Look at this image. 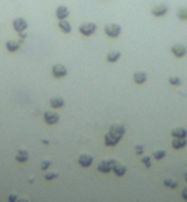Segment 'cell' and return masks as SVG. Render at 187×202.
<instances>
[{"label":"cell","mask_w":187,"mask_h":202,"mask_svg":"<svg viewBox=\"0 0 187 202\" xmlns=\"http://www.w3.org/2000/svg\"><path fill=\"white\" fill-rule=\"evenodd\" d=\"M43 118H45V122L48 125H54V123L59 122V115H57L54 110H48V112L43 113Z\"/></svg>","instance_id":"cell-2"},{"label":"cell","mask_w":187,"mask_h":202,"mask_svg":"<svg viewBox=\"0 0 187 202\" xmlns=\"http://www.w3.org/2000/svg\"><path fill=\"white\" fill-rule=\"evenodd\" d=\"M185 145H187V140L185 138H174V140H172V146H174L176 150H181Z\"/></svg>","instance_id":"cell-18"},{"label":"cell","mask_w":187,"mask_h":202,"mask_svg":"<svg viewBox=\"0 0 187 202\" xmlns=\"http://www.w3.org/2000/svg\"><path fill=\"white\" fill-rule=\"evenodd\" d=\"M185 179H187V174H185Z\"/></svg>","instance_id":"cell-33"},{"label":"cell","mask_w":187,"mask_h":202,"mask_svg":"<svg viewBox=\"0 0 187 202\" xmlns=\"http://www.w3.org/2000/svg\"><path fill=\"white\" fill-rule=\"evenodd\" d=\"M120 140H121V138H118V136L113 135L112 132H109V133L105 135V145H107V146H115Z\"/></svg>","instance_id":"cell-9"},{"label":"cell","mask_w":187,"mask_h":202,"mask_svg":"<svg viewBox=\"0 0 187 202\" xmlns=\"http://www.w3.org/2000/svg\"><path fill=\"white\" fill-rule=\"evenodd\" d=\"M164 156H166V151H163V150H156L154 153H153V158H154V160H163Z\"/></svg>","instance_id":"cell-23"},{"label":"cell","mask_w":187,"mask_h":202,"mask_svg":"<svg viewBox=\"0 0 187 202\" xmlns=\"http://www.w3.org/2000/svg\"><path fill=\"white\" fill-rule=\"evenodd\" d=\"M49 104H51L53 109H61V107H64V100L61 97H53L49 100Z\"/></svg>","instance_id":"cell-16"},{"label":"cell","mask_w":187,"mask_h":202,"mask_svg":"<svg viewBox=\"0 0 187 202\" xmlns=\"http://www.w3.org/2000/svg\"><path fill=\"white\" fill-rule=\"evenodd\" d=\"M172 136H174V138H185V136H187V130L177 127V128L172 130Z\"/></svg>","instance_id":"cell-15"},{"label":"cell","mask_w":187,"mask_h":202,"mask_svg":"<svg viewBox=\"0 0 187 202\" xmlns=\"http://www.w3.org/2000/svg\"><path fill=\"white\" fill-rule=\"evenodd\" d=\"M118 59H120V53L118 51H112V53L107 54V61H109V63H115Z\"/></svg>","instance_id":"cell-21"},{"label":"cell","mask_w":187,"mask_h":202,"mask_svg":"<svg viewBox=\"0 0 187 202\" xmlns=\"http://www.w3.org/2000/svg\"><path fill=\"white\" fill-rule=\"evenodd\" d=\"M94 163V158L90 156V155H87V153H82L81 156H79V164L81 166H84V168H89V166Z\"/></svg>","instance_id":"cell-8"},{"label":"cell","mask_w":187,"mask_h":202,"mask_svg":"<svg viewBox=\"0 0 187 202\" xmlns=\"http://www.w3.org/2000/svg\"><path fill=\"white\" fill-rule=\"evenodd\" d=\"M13 28L20 33V31H25L28 28V21L25 18H15V21H13Z\"/></svg>","instance_id":"cell-6"},{"label":"cell","mask_w":187,"mask_h":202,"mask_svg":"<svg viewBox=\"0 0 187 202\" xmlns=\"http://www.w3.org/2000/svg\"><path fill=\"white\" fill-rule=\"evenodd\" d=\"M171 51H172V54H174L176 57H184L187 54V48L184 45H174L171 48Z\"/></svg>","instance_id":"cell-5"},{"label":"cell","mask_w":187,"mask_h":202,"mask_svg":"<svg viewBox=\"0 0 187 202\" xmlns=\"http://www.w3.org/2000/svg\"><path fill=\"white\" fill-rule=\"evenodd\" d=\"M5 48L8 49L10 53H15V51H18L20 49V41H13V40H8L5 43Z\"/></svg>","instance_id":"cell-12"},{"label":"cell","mask_w":187,"mask_h":202,"mask_svg":"<svg viewBox=\"0 0 187 202\" xmlns=\"http://www.w3.org/2000/svg\"><path fill=\"white\" fill-rule=\"evenodd\" d=\"M59 28H61V31L62 33H71V23L69 21H66V20H59Z\"/></svg>","instance_id":"cell-19"},{"label":"cell","mask_w":187,"mask_h":202,"mask_svg":"<svg viewBox=\"0 0 187 202\" xmlns=\"http://www.w3.org/2000/svg\"><path fill=\"white\" fill-rule=\"evenodd\" d=\"M56 17H57V20H66L69 17V8L67 7H57Z\"/></svg>","instance_id":"cell-11"},{"label":"cell","mask_w":187,"mask_h":202,"mask_svg":"<svg viewBox=\"0 0 187 202\" xmlns=\"http://www.w3.org/2000/svg\"><path fill=\"white\" fill-rule=\"evenodd\" d=\"M110 132H112L113 135H117L118 138H121V136L125 135V127H123V125H112V127H110Z\"/></svg>","instance_id":"cell-13"},{"label":"cell","mask_w":187,"mask_h":202,"mask_svg":"<svg viewBox=\"0 0 187 202\" xmlns=\"http://www.w3.org/2000/svg\"><path fill=\"white\" fill-rule=\"evenodd\" d=\"M15 160H17V161H20V163H25V161L28 160V151H26V150H18V151H17Z\"/></svg>","instance_id":"cell-17"},{"label":"cell","mask_w":187,"mask_h":202,"mask_svg":"<svg viewBox=\"0 0 187 202\" xmlns=\"http://www.w3.org/2000/svg\"><path fill=\"white\" fill-rule=\"evenodd\" d=\"M112 169L115 171V174H117V176H123L125 172H126V168H125V166L121 164V163H117V161H115V164H113Z\"/></svg>","instance_id":"cell-14"},{"label":"cell","mask_w":187,"mask_h":202,"mask_svg":"<svg viewBox=\"0 0 187 202\" xmlns=\"http://www.w3.org/2000/svg\"><path fill=\"white\" fill-rule=\"evenodd\" d=\"M135 151H136V153H138V155H141V153H143V151H145V148H143V145H136V148H135Z\"/></svg>","instance_id":"cell-30"},{"label":"cell","mask_w":187,"mask_h":202,"mask_svg":"<svg viewBox=\"0 0 187 202\" xmlns=\"http://www.w3.org/2000/svg\"><path fill=\"white\" fill-rule=\"evenodd\" d=\"M95 30H97L95 23H84L79 28V31H81V35H84V36H90V35L95 33Z\"/></svg>","instance_id":"cell-3"},{"label":"cell","mask_w":187,"mask_h":202,"mask_svg":"<svg viewBox=\"0 0 187 202\" xmlns=\"http://www.w3.org/2000/svg\"><path fill=\"white\" fill-rule=\"evenodd\" d=\"M113 164H115V160L109 158V160H104L102 163H99L97 169H99V172H110L112 168H113Z\"/></svg>","instance_id":"cell-4"},{"label":"cell","mask_w":187,"mask_h":202,"mask_svg":"<svg viewBox=\"0 0 187 202\" xmlns=\"http://www.w3.org/2000/svg\"><path fill=\"white\" fill-rule=\"evenodd\" d=\"M49 166H51V161H49V160H45V161L41 163V169H48Z\"/></svg>","instance_id":"cell-28"},{"label":"cell","mask_w":187,"mask_h":202,"mask_svg":"<svg viewBox=\"0 0 187 202\" xmlns=\"http://www.w3.org/2000/svg\"><path fill=\"white\" fill-rule=\"evenodd\" d=\"M48 181H51V179H54V177H57V172H48V174L45 176Z\"/></svg>","instance_id":"cell-29"},{"label":"cell","mask_w":187,"mask_h":202,"mask_svg":"<svg viewBox=\"0 0 187 202\" xmlns=\"http://www.w3.org/2000/svg\"><path fill=\"white\" fill-rule=\"evenodd\" d=\"M169 84L171 85H181V79L179 77H169Z\"/></svg>","instance_id":"cell-25"},{"label":"cell","mask_w":187,"mask_h":202,"mask_svg":"<svg viewBox=\"0 0 187 202\" xmlns=\"http://www.w3.org/2000/svg\"><path fill=\"white\" fill-rule=\"evenodd\" d=\"M182 197H184V199L187 200V186H185L184 189H182Z\"/></svg>","instance_id":"cell-31"},{"label":"cell","mask_w":187,"mask_h":202,"mask_svg":"<svg viewBox=\"0 0 187 202\" xmlns=\"http://www.w3.org/2000/svg\"><path fill=\"white\" fill-rule=\"evenodd\" d=\"M151 13H153L154 17H164V15L168 13V7H166V5H163V3L154 5V7H153V10H151Z\"/></svg>","instance_id":"cell-7"},{"label":"cell","mask_w":187,"mask_h":202,"mask_svg":"<svg viewBox=\"0 0 187 202\" xmlns=\"http://www.w3.org/2000/svg\"><path fill=\"white\" fill-rule=\"evenodd\" d=\"M17 202H30V199H28V197H18Z\"/></svg>","instance_id":"cell-32"},{"label":"cell","mask_w":187,"mask_h":202,"mask_svg":"<svg viewBox=\"0 0 187 202\" xmlns=\"http://www.w3.org/2000/svg\"><path fill=\"white\" fill-rule=\"evenodd\" d=\"M133 81L136 84H145L146 82V73H136L133 76Z\"/></svg>","instance_id":"cell-20"},{"label":"cell","mask_w":187,"mask_h":202,"mask_svg":"<svg viewBox=\"0 0 187 202\" xmlns=\"http://www.w3.org/2000/svg\"><path fill=\"white\" fill-rule=\"evenodd\" d=\"M120 33H121L120 25L110 23V25L105 26V35H107V36H110V38H117V36H120Z\"/></svg>","instance_id":"cell-1"},{"label":"cell","mask_w":187,"mask_h":202,"mask_svg":"<svg viewBox=\"0 0 187 202\" xmlns=\"http://www.w3.org/2000/svg\"><path fill=\"white\" fill-rule=\"evenodd\" d=\"M177 18L181 20V21H185L187 20V8H185V7H182V8L177 10Z\"/></svg>","instance_id":"cell-22"},{"label":"cell","mask_w":187,"mask_h":202,"mask_svg":"<svg viewBox=\"0 0 187 202\" xmlns=\"http://www.w3.org/2000/svg\"><path fill=\"white\" fill-rule=\"evenodd\" d=\"M141 163L148 168V166H151V158H149V156H143V158H141Z\"/></svg>","instance_id":"cell-26"},{"label":"cell","mask_w":187,"mask_h":202,"mask_svg":"<svg viewBox=\"0 0 187 202\" xmlns=\"http://www.w3.org/2000/svg\"><path fill=\"white\" fill-rule=\"evenodd\" d=\"M67 74V69L62 66V64H56V66L53 68V76L54 77H64Z\"/></svg>","instance_id":"cell-10"},{"label":"cell","mask_w":187,"mask_h":202,"mask_svg":"<svg viewBox=\"0 0 187 202\" xmlns=\"http://www.w3.org/2000/svg\"><path fill=\"white\" fill-rule=\"evenodd\" d=\"M17 200H18V194H15V192L8 194V202H17Z\"/></svg>","instance_id":"cell-27"},{"label":"cell","mask_w":187,"mask_h":202,"mask_svg":"<svg viewBox=\"0 0 187 202\" xmlns=\"http://www.w3.org/2000/svg\"><path fill=\"white\" fill-rule=\"evenodd\" d=\"M164 186H166V187H171V189H174V187L177 186V183L174 181V179H164Z\"/></svg>","instance_id":"cell-24"}]
</instances>
